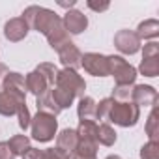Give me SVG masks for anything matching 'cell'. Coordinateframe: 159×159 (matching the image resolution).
<instances>
[{"instance_id":"1","label":"cell","mask_w":159,"mask_h":159,"mask_svg":"<svg viewBox=\"0 0 159 159\" xmlns=\"http://www.w3.org/2000/svg\"><path fill=\"white\" fill-rule=\"evenodd\" d=\"M21 17L26 21V25H28L30 30H36V32L43 34L45 38H47L54 28L62 26V17L56 15L52 10L41 8V6H28V8L23 11Z\"/></svg>"},{"instance_id":"2","label":"cell","mask_w":159,"mask_h":159,"mask_svg":"<svg viewBox=\"0 0 159 159\" xmlns=\"http://www.w3.org/2000/svg\"><path fill=\"white\" fill-rule=\"evenodd\" d=\"M109 60V75L114 77L116 86H133L137 81V69L124 58L118 54H111L107 56Z\"/></svg>"},{"instance_id":"3","label":"cell","mask_w":159,"mask_h":159,"mask_svg":"<svg viewBox=\"0 0 159 159\" xmlns=\"http://www.w3.org/2000/svg\"><path fill=\"white\" fill-rule=\"evenodd\" d=\"M58 131V122L56 116L47 114V112H38L36 116H32L30 120V133L32 139L38 142H49L54 139Z\"/></svg>"},{"instance_id":"4","label":"cell","mask_w":159,"mask_h":159,"mask_svg":"<svg viewBox=\"0 0 159 159\" xmlns=\"http://www.w3.org/2000/svg\"><path fill=\"white\" fill-rule=\"evenodd\" d=\"M139 118H140V109L133 101H127V103L114 101L112 107H111L107 122H112V124H116L120 127H133V125H137Z\"/></svg>"},{"instance_id":"5","label":"cell","mask_w":159,"mask_h":159,"mask_svg":"<svg viewBox=\"0 0 159 159\" xmlns=\"http://www.w3.org/2000/svg\"><path fill=\"white\" fill-rule=\"evenodd\" d=\"M54 86L58 88H64L67 92H71L75 98H84V90H86V83L84 79L79 75L75 69H58V75H56V81H54Z\"/></svg>"},{"instance_id":"6","label":"cell","mask_w":159,"mask_h":159,"mask_svg":"<svg viewBox=\"0 0 159 159\" xmlns=\"http://www.w3.org/2000/svg\"><path fill=\"white\" fill-rule=\"evenodd\" d=\"M23 105H26V94L0 90V116H15Z\"/></svg>"},{"instance_id":"7","label":"cell","mask_w":159,"mask_h":159,"mask_svg":"<svg viewBox=\"0 0 159 159\" xmlns=\"http://www.w3.org/2000/svg\"><path fill=\"white\" fill-rule=\"evenodd\" d=\"M81 67H84V71L94 75V77H107L109 75V60L105 54H99V52L83 54Z\"/></svg>"},{"instance_id":"8","label":"cell","mask_w":159,"mask_h":159,"mask_svg":"<svg viewBox=\"0 0 159 159\" xmlns=\"http://www.w3.org/2000/svg\"><path fill=\"white\" fill-rule=\"evenodd\" d=\"M114 47L122 54H135L140 51V39L137 38V34L133 30L124 28L114 34Z\"/></svg>"},{"instance_id":"9","label":"cell","mask_w":159,"mask_h":159,"mask_svg":"<svg viewBox=\"0 0 159 159\" xmlns=\"http://www.w3.org/2000/svg\"><path fill=\"white\" fill-rule=\"evenodd\" d=\"M62 25H64L67 34L79 36L88 28V17L79 10H67V13L62 17Z\"/></svg>"},{"instance_id":"10","label":"cell","mask_w":159,"mask_h":159,"mask_svg":"<svg viewBox=\"0 0 159 159\" xmlns=\"http://www.w3.org/2000/svg\"><path fill=\"white\" fill-rule=\"evenodd\" d=\"M79 146V135L75 129L67 127V129H62L58 135H56V150L66 155L67 159H71L75 155V150Z\"/></svg>"},{"instance_id":"11","label":"cell","mask_w":159,"mask_h":159,"mask_svg":"<svg viewBox=\"0 0 159 159\" xmlns=\"http://www.w3.org/2000/svg\"><path fill=\"white\" fill-rule=\"evenodd\" d=\"M131 101L140 107H155L157 105V90L150 84H133Z\"/></svg>"},{"instance_id":"12","label":"cell","mask_w":159,"mask_h":159,"mask_svg":"<svg viewBox=\"0 0 159 159\" xmlns=\"http://www.w3.org/2000/svg\"><path fill=\"white\" fill-rule=\"evenodd\" d=\"M28 32H30V28H28V25L23 17H13L4 25V38L11 43L23 41L28 36Z\"/></svg>"},{"instance_id":"13","label":"cell","mask_w":159,"mask_h":159,"mask_svg":"<svg viewBox=\"0 0 159 159\" xmlns=\"http://www.w3.org/2000/svg\"><path fill=\"white\" fill-rule=\"evenodd\" d=\"M58 58H60V62H62V66L64 67H67V69H79L81 67V60H83V52L79 51V47L73 43V41H69V43H66L60 51H58Z\"/></svg>"},{"instance_id":"14","label":"cell","mask_w":159,"mask_h":159,"mask_svg":"<svg viewBox=\"0 0 159 159\" xmlns=\"http://www.w3.org/2000/svg\"><path fill=\"white\" fill-rule=\"evenodd\" d=\"M25 83H26V92H30V94L36 96V98L43 96L45 92H49V90L52 88V86L45 81V77H43L41 73H38L36 69L30 71V73L25 77Z\"/></svg>"},{"instance_id":"15","label":"cell","mask_w":159,"mask_h":159,"mask_svg":"<svg viewBox=\"0 0 159 159\" xmlns=\"http://www.w3.org/2000/svg\"><path fill=\"white\" fill-rule=\"evenodd\" d=\"M77 116H79V122H96V101H94V98L84 96V98L79 99Z\"/></svg>"},{"instance_id":"16","label":"cell","mask_w":159,"mask_h":159,"mask_svg":"<svg viewBox=\"0 0 159 159\" xmlns=\"http://www.w3.org/2000/svg\"><path fill=\"white\" fill-rule=\"evenodd\" d=\"M2 90H10V92H21V94H26L25 75H21V73H17V71H10V73L4 77Z\"/></svg>"},{"instance_id":"17","label":"cell","mask_w":159,"mask_h":159,"mask_svg":"<svg viewBox=\"0 0 159 159\" xmlns=\"http://www.w3.org/2000/svg\"><path fill=\"white\" fill-rule=\"evenodd\" d=\"M135 34H137V38L140 41L142 39H155L159 36V21L157 19H146V21H142L137 26Z\"/></svg>"},{"instance_id":"18","label":"cell","mask_w":159,"mask_h":159,"mask_svg":"<svg viewBox=\"0 0 159 159\" xmlns=\"http://www.w3.org/2000/svg\"><path fill=\"white\" fill-rule=\"evenodd\" d=\"M36 107H38V112H47V114H52V116H58V114L62 112L60 107L56 105V101H54L51 90L45 92L43 96L36 98Z\"/></svg>"},{"instance_id":"19","label":"cell","mask_w":159,"mask_h":159,"mask_svg":"<svg viewBox=\"0 0 159 159\" xmlns=\"http://www.w3.org/2000/svg\"><path fill=\"white\" fill-rule=\"evenodd\" d=\"M47 41H49V45H51V49H54L56 52L66 45V43H69L71 39H69V34L66 32V28H64V25L62 26H58V28H54L49 36H47Z\"/></svg>"},{"instance_id":"20","label":"cell","mask_w":159,"mask_h":159,"mask_svg":"<svg viewBox=\"0 0 159 159\" xmlns=\"http://www.w3.org/2000/svg\"><path fill=\"white\" fill-rule=\"evenodd\" d=\"M98 144L101 146H114L116 139H118V133L114 131V127L111 124H101L98 125Z\"/></svg>"},{"instance_id":"21","label":"cell","mask_w":159,"mask_h":159,"mask_svg":"<svg viewBox=\"0 0 159 159\" xmlns=\"http://www.w3.org/2000/svg\"><path fill=\"white\" fill-rule=\"evenodd\" d=\"M79 135V140H88L98 142V124L96 122H79V127L75 129Z\"/></svg>"},{"instance_id":"22","label":"cell","mask_w":159,"mask_h":159,"mask_svg":"<svg viewBox=\"0 0 159 159\" xmlns=\"http://www.w3.org/2000/svg\"><path fill=\"white\" fill-rule=\"evenodd\" d=\"M8 144H10V148H11V152L15 153V157L17 155H25L32 146H30V137H26V135H13L10 140H6Z\"/></svg>"},{"instance_id":"23","label":"cell","mask_w":159,"mask_h":159,"mask_svg":"<svg viewBox=\"0 0 159 159\" xmlns=\"http://www.w3.org/2000/svg\"><path fill=\"white\" fill-rule=\"evenodd\" d=\"M51 94H52L56 105L60 107V111L69 109V107L73 105V101H75V96H73L71 92H67V90H64V88H58V86H52V88H51Z\"/></svg>"},{"instance_id":"24","label":"cell","mask_w":159,"mask_h":159,"mask_svg":"<svg viewBox=\"0 0 159 159\" xmlns=\"http://www.w3.org/2000/svg\"><path fill=\"white\" fill-rule=\"evenodd\" d=\"M139 71L144 75V77H157L159 75V56H152V58H142L140 66H139Z\"/></svg>"},{"instance_id":"25","label":"cell","mask_w":159,"mask_h":159,"mask_svg":"<svg viewBox=\"0 0 159 159\" xmlns=\"http://www.w3.org/2000/svg\"><path fill=\"white\" fill-rule=\"evenodd\" d=\"M146 135L150 140H159V120H157V107H152V112L146 120Z\"/></svg>"},{"instance_id":"26","label":"cell","mask_w":159,"mask_h":159,"mask_svg":"<svg viewBox=\"0 0 159 159\" xmlns=\"http://www.w3.org/2000/svg\"><path fill=\"white\" fill-rule=\"evenodd\" d=\"M36 71H38V73H41V75L45 77V81H47L51 86H54L56 75H58V67H56L54 64H49V62H41V64L36 67Z\"/></svg>"},{"instance_id":"27","label":"cell","mask_w":159,"mask_h":159,"mask_svg":"<svg viewBox=\"0 0 159 159\" xmlns=\"http://www.w3.org/2000/svg\"><path fill=\"white\" fill-rule=\"evenodd\" d=\"M112 103H114L112 98H105V99H101L99 103H96V120H101L103 124H107Z\"/></svg>"},{"instance_id":"28","label":"cell","mask_w":159,"mask_h":159,"mask_svg":"<svg viewBox=\"0 0 159 159\" xmlns=\"http://www.w3.org/2000/svg\"><path fill=\"white\" fill-rule=\"evenodd\" d=\"M140 159H159V140H148L140 148Z\"/></svg>"},{"instance_id":"29","label":"cell","mask_w":159,"mask_h":159,"mask_svg":"<svg viewBox=\"0 0 159 159\" xmlns=\"http://www.w3.org/2000/svg\"><path fill=\"white\" fill-rule=\"evenodd\" d=\"M131 92H133V86H114L111 98H112L114 101L127 103V101H131Z\"/></svg>"},{"instance_id":"30","label":"cell","mask_w":159,"mask_h":159,"mask_svg":"<svg viewBox=\"0 0 159 159\" xmlns=\"http://www.w3.org/2000/svg\"><path fill=\"white\" fill-rule=\"evenodd\" d=\"M17 118H19V127H21L23 131H26V129L30 127V120H32V116H30L26 105L19 107V111H17Z\"/></svg>"},{"instance_id":"31","label":"cell","mask_w":159,"mask_h":159,"mask_svg":"<svg viewBox=\"0 0 159 159\" xmlns=\"http://www.w3.org/2000/svg\"><path fill=\"white\" fill-rule=\"evenodd\" d=\"M152 56H159V43L157 41H150L142 47V58H152Z\"/></svg>"},{"instance_id":"32","label":"cell","mask_w":159,"mask_h":159,"mask_svg":"<svg viewBox=\"0 0 159 159\" xmlns=\"http://www.w3.org/2000/svg\"><path fill=\"white\" fill-rule=\"evenodd\" d=\"M0 159H15V153L11 152L8 142H0Z\"/></svg>"},{"instance_id":"33","label":"cell","mask_w":159,"mask_h":159,"mask_svg":"<svg viewBox=\"0 0 159 159\" xmlns=\"http://www.w3.org/2000/svg\"><path fill=\"white\" fill-rule=\"evenodd\" d=\"M43 159H67V157L62 155L56 148H47V150H43Z\"/></svg>"},{"instance_id":"34","label":"cell","mask_w":159,"mask_h":159,"mask_svg":"<svg viewBox=\"0 0 159 159\" xmlns=\"http://www.w3.org/2000/svg\"><path fill=\"white\" fill-rule=\"evenodd\" d=\"M23 159H43V150H38V148H30L25 155H23Z\"/></svg>"},{"instance_id":"35","label":"cell","mask_w":159,"mask_h":159,"mask_svg":"<svg viewBox=\"0 0 159 159\" xmlns=\"http://www.w3.org/2000/svg\"><path fill=\"white\" fill-rule=\"evenodd\" d=\"M88 8L90 10H94V11H107L109 8H111V4L109 2H101V4H96V2H92V0H88Z\"/></svg>"},{"instance_id":"36","label":"cell","mask_w":159,"mask_h":159,"mask_svg":"<svg viewBox=\"0 0 159 159\" xmlns=\"http://www.w3.org/2000/svg\"><path fill=\"white\" fill-rule=\"evenodd\" d=\"M10 73V69H8V66L6 64H2L0 62V88H2V83H4V77Z\"/></svg>"},{"instance_id":"37","label":"cell","mask_w":159,"mask_h":159,"mask_svg":"<svg viewBox=\"0 0 159 159\" xmlns=\"http://www.w3.org/2000/svg\"><path fill=\"white\" fill-rule=\"evenodd\" d=\"M58 4H60L62 8H73V6H75V0H71L69 4H67V2H58Z\"/></svg>"},{"instance_id":"38","label":"cell","mask_w":159,"mask_h":159,"mask_svg":"<svg viewBox=\"0 0 159 159\" xmlns=\"http://www.w3.org/2000/svg\"><path fill=\"white\" fill-rule=\"evenodd\" d=\"M105 159H122V157H120V155H114V153H111V155H107Z\"/></svg>"},{"instance_id":"39","label":"cell","mask_w":159,"mask_h":159,"mask_svg":"<svg viewBox=\"0 0 159 159\" xmlns=\"http://www.w3.org/2000/svg\"><path fill=\"white\" fill-rule=\"evenodd\" d=\"M71 159H81V157H75V155H73V157H71Z\"/></svg>"}]
</instances>
